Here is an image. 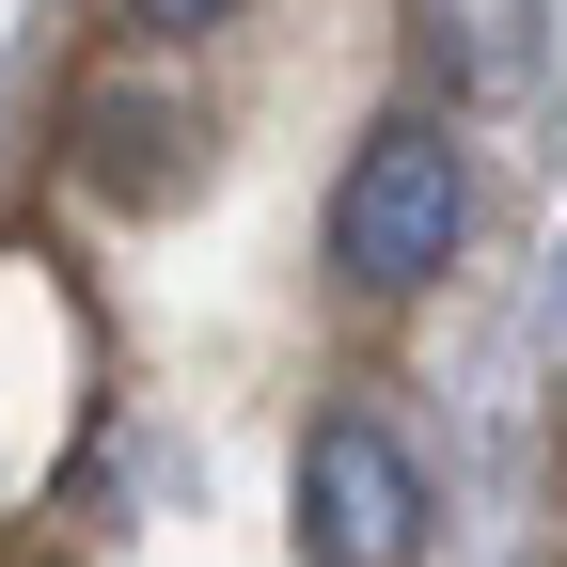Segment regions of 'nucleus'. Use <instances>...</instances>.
Listing matches in <instances>:
<instances>
[{
	"mask_svg": "<svg viewBox=\"0 0 567 567\" xmlns=\"http://www.w3.org/2000/svg\"><path fill=\"white\" fill-rule=\"evenodd\" d=\"M457 237H473V142H457V111L442 95L379 111L363 158H347V189H331V284L347 300H425V284L457 268Z\"/></svg>",
	"mask_w": 567,
	"mask_h": 567,
	"instance_id": "nucleus-1",
	"label": "nucleus"
},
{
	"mask_svg": "<svg viewBox=\"0 0 567 567\" xmlns=\"http://www.w3.org/2000/svg\"><path fill=\"white\" fill-rule=\"evenodd\" d=\"M425 457L379 410H316L300 425V567H425Z\"/></svg>",
	"mask_w": 567,
	"mask_h": 567,
	"instance_id": "nucleus-2",
	"label": "nucleus"
},
{
	"mask_svg": "<svg viewBox=\"0 0 567 567\" xmlns=\"http://www.w3.org/2000/svg\"><path fill=\"white\" fill-rule=\"evenodd\" d=\"M394 32H410V80L442 111H505L551 63V0H394Z\"/></svg>",
	"mask_w": 567,
	"mask_h": 567,
	"instance_id": "nucleus-3",
	"label": "nucleus"
},
{
	"mask_svg": "<svg viewBox=\"0 0 567 567\" xmlns=\"http://www.w3.org/2000/svg\"><path fill=\"white\" fill-rule=\"evenodd\" d=\"M80 126H95V142H80V174H95V189H142V205H158L174 174H205V111H174V95L95 80V95H80Z\"/></svg>",
	"mask_w": 567,
	"mask_h": 567,
	"instance_id": "nucleus-4",
	"label": "nucleus"
},
{
	"mask_svg": "<svg viewBox=\"0 0 567 567\" xmlns=\"http://www.w3.org/2000/svg\"><path fill=\"white\" fill-rule=\"evenodd\" d=\"M221 17H237V0H126L142 48H189V32H221Z\"/></svg>",
	"mask_w": 567,
	"mask_h": 567,
	"instance_id": "nucleus-5",
	"label": "nucleus"
}]
</instances>
